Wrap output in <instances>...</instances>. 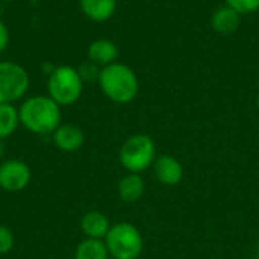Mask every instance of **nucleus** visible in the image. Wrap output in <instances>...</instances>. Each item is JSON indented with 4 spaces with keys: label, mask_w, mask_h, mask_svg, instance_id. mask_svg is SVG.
I'll use <instances>...</instances> for the list:
<instances>
[{
    "label": "nucleus",
    "mask_w": 259,
    "mask_h": 259,
    "mask_svg": "<svg viewBox=\"0 0 259 259\" xmlns=\"http://www.w3.org/2000/svg\"><path fill=\"white\" fill-rule=\"evenodd\" d=\"M77 71H79V76L82 77L83 83L85 82H96V80L99 82V76H100L102 67H99L97 64H94V62H91L88 59L87 62L79 65Z\"/></svg>",
    "instance_id": "obj_18"
},
{
    "label": "nucleus",
    "mask_w": 259,
    "mask_h": 259,
    "mask_svg": "<svg viewBox=\"0 0 259 259\" xmlns=\"http://www.w3.org/2000/svg\"><path fill=\"white\" fill-rule=\"evenodd\" d=\"M52 140L56 149L71 153L77 152L83 146L85 135L82 129L76 124H59L56 131L52 134Z\"/></svg>",
    "instance_id": "obj_8"
},
{
    "label": "nucleus",
    "mask_w": 259,
    "mask_h": 259,
    "mask_svg": "<svg viewBox=\"0 0 259 259\" xmlns=\"http://www.w3.org/2000/svg\"><path fill=\"white\" fill-rule=\"evenodd\" d=\"M32 179L30 167L21 159H8L0 164V188L8 193L23 191Z\"/></svg>",
    "instance_id": "obj_7"
},
{
    "label": "nucleus",
    "mask_w": 259,
    "mask_h": 259,
    "mask_svg": "<svg viewBox=\"0 0 259 259\" xmlns=\"http://www.w3.org/2000/svg\"><path fill=\"white\" fill-rule=\"evenodd\" d=\"M144 181L138 173H129L118 182V196L126 203H135L143 197Z\"/></svg>",
    "instance_id": "obj_14"
},
{
    "label": "nucleus",
    "mask_w": 259,
    "mask_h": 259,
    "mask_svg": "<svg viewBox=\"0 0 259 259\" xmlns=\"http://www.w3.org/2000/svg\"><path fill=\"white\" fill-rule=\"evenodd\" d=\"M117 58H118V47L111 39L100 38L93 41L88 47V59L102 68L117 62Z\"/></svg>",
    "instance_id": "obj_11"
},
{
    "label": "nucleus",
    "mask_w": 259,
    "mask_h": 259,
    "mask_svg": "<svg viewBox=\"0 0 259 259\" xmlns=\"http://www.w3.org/2000/svg\"><path fill=\"white\" fill-rule=\"evenodd\" d=\"M20 124L18 109L11 103H0V140L11 137Z\"/></svg>",
    "instance_id": "obj_16"
},
{
    "label": "nucleus",
    "mask_w": 259,
    "mask_h": 259,
    "mask_svg": "<svg viewBox=\"0 0 259 259\" xmlns=\"http://www.w3.org/2000/svg\"><path fill=\"white\" fill-rule=\"evenodd\" d=\"M15 244V238H14V232L5 226L0 225V255H6L14 249Z\"/></svg>",
    "instance_id": "obj_19"
},
{
    "label": "nucleus",
    "mask_w": 259,
    "mask_h": 259,
    "mask_svg": "<svg viewBox=\"0 0 259 259\" xmlns=\"http://www.w3.org/2000/svg\"><path fill=\"white\" fill-rule=\"evenodd\" d=\"M256 259H259V247H258V252H256Z\"/></svg>",
    "instance_id": "obj_22"
},
{
    "label": "nucleus",
    "mask_w": 259,
    "mask_h": 259,
    "mask_svg": "<svg viewBox=\"0 0 259 259\" xmlns=\"http://www.w3.org/2000/svg\"><path fill=\"white\" fill-rule=\"evenodd\" d=\"M29 74L17 62H0V103H14L29 90Z\"/></svg>",
    "instance_id": "obj_6"
},
{
    "label": "nucleus",
    "mask_w": 259,
    "mask_h": 259,
    "mask_svg": "<svg viewBox=\"0 0 259 259\" xmlns=\"http://www.w3.org/2000/svg\"><path fill=\"white\" fill-rule=\"evenodd\" d=\"M156 179L164 185H176L182 181L184 168L181 162L173 156H161L153 164Z\"/></svg>",
    "instance_id": "obj_10"
},
{
    "label": "nucleus",
    "mask_w": 259,
    "mask_h": 259,
    "mask_svg": "<svg viewBox=\"0 0 259 259\" xmlns=\"http://www.w3.org/2000/svg\"><path fill=\"white\" fill-rule=\"evenodd\" d=\"M80 229L87 238L102 240L108 235L111 225L108 217L100 211H88L80 220Z\"/></svg>",
    "instance_id": "obj_13"
},
{
    "label": "nucleus",
    "mask_w": 259,
    "mask_h": 259,
    "mask_svg": "<svg viewBox=\"0 0 259 259\" xmlns=\"http://www.w3.org/2000/svg\"><path fill=\"white\" fill-rule=\"evenodd\" d=\"M258 109H259V94H258Z\"/></svg>",
    "instance_id": "obj_24"
},
{
    "label": "nucleus",
    "mask_w": 259,
    "mask_h": 259,
    "mask_svg": "<svg viewBox=\"0 0 259 259\" xmlns=\"http://www.w3.org/2000/svg\"><path fill=\"white\" fill-rule=\"evenodd\" d=\"M3 153H5V146H3V143H2V140H0V158L3 156Z\"/></svg>",
    "instance_id": "obj_21"
},
{
    "label": "nucleus",
    "mask_w": 259,
    "mask_h": 259,
    "mask_svg": "<svg viewBox=\"0 0 259 259\" xmlns=\"http://www.w3.org/2000/svg\"><path fill=\"white\" fill-rule=\"evenodd\" d=\"M225 5L231 6L241 17L256 14L259 11V0H225Z\"/></svg>",
    "instance_id": "obj_17"
},
{
    "label": "nucleus",
    "mask_w": 259,
    "mask_h": 259,
    "mask_svg": "<svg viewBox=\"0 0 259 259\" xmlns=\"http://www.w3.org/2000/svg\"><path fill=\"white\" fill-rule=\"evenodd\" d=\"M155 143L144 134L129 137L120 149V162L129 173H141L155 159Z\"/></svg>",
    "instance_id": "obj_5"
},
{
    "label": "nucleus",
    "mask_w": 259,
    "mask_h": 259,
    "mask_svg": "<svg viewBox=\"0 0 259 259\" xmlns=\"http://www.w3.org/2000/svg\"><path fill=\"white\" fill-rule=\"evenodd\" d=\"M105 244L114 259H138L143 252V237L131 223L112 226L105 237Z\"/></svg>",
    "instance_id": "obj_4"
},
{
    "label": "nucleus",
    "mask_w": 259,
    "mask_h": 259,
    "mask_svg": "<svg viewBox=\"0 0 259 259\" xmlns=\"http://www.w3.org/2000/svg\"><path fill=\"white\" fill-rule=\"evenodd\" d=\"M79 6L91 21L105 23L115 14L117 0H79Z\"/></svg>",
    "instance_id": "obj_12"
},
{
    "label": "nucleus",
    "mask_w": 259,
    "mask_h": 259,
    "mask_svg": "<svg viewBox=\"0 0 259 259\" xmlns=\"http://www.w3.org/2000/svg\"><path fill=\"white\" fill-rule=\"evenodd\" d=\"M211 27L219 35H232L241 24V15L228 5L219 6L211 15Z\"/></svg>",
    "instance_id": "obj_9"
},
{
    "label": "nucleus",
    "mask_w": 259,
    "mask_h": 259,
    "mask_svg": "<svg viewBox=\"0 0 259 259\" xmlns=\"http://www.w3.org/2000/svg\"><path fill=\"white\" fill-rule=\"evenodd\" d=\"M20 124L36 135L53 134L61 124V106L49 96H33L18 109Z\"/></svg>",
    "instance_id": "obj_1"
},
{
    "label": "nucleus",
    "mask_w": 259,
    "mask_h": 259,
    "mask_svg": "<svg viewBox=\"0 0 259 259\" xmlns=\"http://www.w3.org/2000/svg\"><path fill=\"white\" fill-rule=\"evenodd\" d=\"M102 93L112 102L124 105L138 96L140 82L135 71L121 62H114L102 68L99 76Z\"/></svg>",
    "instance_id": "obj_2"
},
{
    "label": "nucleus",
    "mask_w": 259,
    "mask_h": 259,
    "mask_svg": "<svg viewBox=\"0 0 259 259\" xmlns=\"http://www.w3.org/2000/svg\"><path fill=\"white\" fill-rule=\"evenodd\" d=\"M9 44V30L6 27V24L3 21H0V53L3 50H6Z\"/></svg>",
    "instance_id": "obj_20"
},
{
    "label": "nucleus",
    "mask_w": 259,
    "mask_h": 259,
    "mask_svg": "<svg viewBox=\"0 0 259 259\" xmlns=\"http://www.w3.org/2000/svg\"><path fill=\"white\" fill-rule=\"evenodd\" d=\"M109 252L105 241L97 238H85L76 247L74 259H108Z\"/></svg>",
    "instance_id": "obj_15"
},
{
    "label": "nucleus",
    "mask_w": 259,
    "mask_h": 259,
    "mask_svg": "<svg viewBox=\"0 0 259 259\" xmlns=\"http://www.w3.org/2000/svg\"><path fill=\"white\" fill-rule=\"evenodd\" d=\"M83 90V80L77 68L70 65H59L50 71L47 91L59 106H68L79 100Z\"/></svg>",
    "instance_id": "obj_3"
},
{
    "label": "nucleus",
    "mask_w": 259,
    "mask_h": 259,
    "mask_svg": "<svg viewBox=\"0 0 259 259\" xmlns=\"http://www.w3.org/2000/svg\"><path fill=\"white\" fill-rule=\"evenodd\" d=\"M0 2H14V0H0Z\"/></svg>",
    "instance_id": "obj_23"
}]
</instances>
